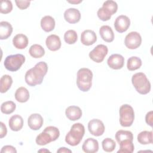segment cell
Returning a JSON list of instances; mask_svg holds the SVG:
<instances>
[{
    "instance_id": "obj_27",
    "label": "cell",
    "mask_w": 153,
    "mask_h": 153,
    "mask_svg": "<svg viewBox=\"0 0 153 153\" xmlns=\"http://www.w3.org/2000/svg\"><path fill=\"white\" fill-rule=\"evenodd\" d=\"M137 141L142 145H148L152 143V131H143L139 133L137 137Z\"/></svg>"
},
{
    "instance_id": "obj_42",
    "label": "cell",
    "mask_w": 153,
    "mask_h": 153,
    "mask_svg": "<svg viewBox=\"0 0 153 153\" xmlns=\"http://www.w3.org/2000/svg\"><path fill=\"white\" fill-rule=\"evenodd\" d=\"M38 152H50V151L48 150H47V149H40Z\"/></svg>"
},
{
    "instance_id": "obj_22",
    "label": "cell",
    "mask_w": 153,
    "mask_h": 153,
    "mask_svg": "<svg viewBox=\"0 0 153 153\" xmlns=\"http://www.w3.org/2000/svg\"><path fill=\"white\" fill-rule=\"evenodd\" d=\"M13 44L17 49H24L28 45V38L24 34H17L13 39Z\"/></svg>"
},
{
    "instance_id": "obj_31",
    "label": "cell",
    "mask_w": 153,
    "mask_h": 153,
    "mask_svg": "<svg viewBox=\"0 0 153 153\" xmlns=\"http://www.w3.org/2000/svg\"><path fill=\"white\" fill-rule=\"evenodd\" d=\"M115 139L117 142L119 143L121 141L125 139H131L133 140V133L128 130H120L115 133Z\"/></svg>"
},
{
    "instance_id": "obj_38",
    "label": "cell",
    "mask_w": 153,
    "mask_h": 153,
    "mask_svg": "<svg viewBox=\"0 0 153 153\" xmlns=\"http://www.w3.org/2000/svg\"><path fill=\"white\" fill-rule=\"evenodd\" d=\"M145 121L148 125L152 127V111L148 112L145 116Z\"/></svg>"
},
{
    "instance_id": "obj_7",
    "label": "cell",
    "mask_w": 153,
    "mask_h": 153,
    "mask_svg": "<svg viewBox=\"0 0 153 153\" xmlns=\"http://www.w3.org/2000/svg\"><path fill=\"white\" fill-rule=\"evenodd\" d=\"M119 113L121 126L126 127L131 126L134 120L133 108L128 104H124L120 108Z\"/></svg>"
},
{
    "instance_id": "obj_8",
    "label": "cell",
    "mask_w": 153,
    "mask_h": 153,
    "mask_svg": "<svg viewBox=\"0 0 153 153\" xmlns=\"http://www.w3.org/2000/svg\"><path fill=\"white\" fill-rule=\"evenodd\" d=\"M25 62V57L22 54L8 56L4 62L5 68L11 72L18 71Z\"/></svg>"
},
{
    "instance_id": "obj_2",
    "label": "cell",
    "mask_w": 153,
    "mask_h": 153,
    "mask_svg": "<svg viewBox=\"0 0 153 153\" xmlns=\"http://www.w3.org/2000/svg\"><path fill=\"white\" fill-rule=\"evenodd\" d=\"M85 133L84 126L79 123L74 124L65 136V142L71 146H76L81 141Z\"/></svg>"
},
{
    "instance_id": "obj_17",
    "label": "cell",
    "mask_w": 153,
    "mask_h": 153,
    "mask_svg": "<svg viewBox=\"0 0 153 153\" xmlns=\"http://www.w3.org/2000/svg\"><path fill=\"white\" fill-rule=\"evenodd\" d=\"M82 149L86 153H94L99 149L98 141L93 138L87 139L82 144Z\"/></svg>"
},
{
    "instance_id": "obj_10",
    "label": "cell",
    "mask_w": 153,
    "mask_h": 153,
    "mask_svg": "<svg viewBox=\"0 0 153 153\" xmlns=\"http://www.w3.org/2000/svg\"><path fill=\"white\" fill-rule=\"evenodd\" d=\"M142 42V37L137 32H131L128 33L124 39V44L127 48L133 50L138 48Z\"/></svg>"
},
{
    "instance_id": "obj_32",
    "label": "cell",
    "mask_w": 153,
    "mask_h": 153,
    "mask_svg": "<svg viewBox=\"0 0 153 153\" xmlns=\"http://www.w3.org/2000/svg\"><path fill=\"white\" fill-rule=\"evenodd\" d=\"M16 108V105L13 101H7L1 104V111L3 114H10L13 112Z\"/></svg>"
},
{
    "instance_id": "obj_13",
    "label": "cell",
    "mask_w": 153,
    "mask_h": 153,
    "mask_svg": "<svg viewBox=\"0 0 153 153\" xmlns=\"http://www.w3.org/2000/svg\"><path fill=\"white\" fill-rule=\"evenodd\" d=\"M107 63L113 69H120L124 66V58L121 54H113L108 59Z\"/></svg>"
},
{
    "instance_id": "obj_37",
    "label": "cell",
    "mask_w": 153,
    "mask_h": 153,
    "mask_svg": "<svg viewBox=\"0 0 153 153\" xmlns=\"http://www.w3.org/2000/svg\"><path fill=\"white\" fill-rule=\"evenodd\" d=\"M3 152L16 153L17 151L16 148L11 145H5L3 146L1 150V153H3Z\"/></svg>"
},
{
    "instance_id": "obj_26",
    "label": "cell",
    "mask_w": 153,
    "mask_h": 153,
    "mask_svg": "<svg viewBox=\"0 0 153 153\" xmlns=\"http://www.w3.org/2000/svg\"><path fill=\"white\" fill-rule=\"evenodd\" d=\"M120 149L117 151L119 152H127L132 153L134 151V146L133 143V140L131 139H125L121 141L119 143Z\"/></svg>"
},
{
    "instance_id": "obj_19",
    "label": "cell",
    "mask_w": 153,
    "mask_h": 153,
    "mask_svg": "<svg viewBox=\"0 0 153 153\" xmlns=\"http://www.w3.org/2000/svg\"><path fill=\"white\" fill-rule=\"evenodd\" d=\"M65 115L71 121H76L81 117L82 111L77 106H70L66 109Z\"/></svg>"
},
{
    "instance_id": "obj_33",
    "label": "cell",
    "mask_w": 153,
    "mask_h": 153,
    "mask_svg": "<svg viewBox=\"0 0 153 153\" xmlns=\"http://www.w3.org/2000/svg\"><path fill=\"white\" fill-rule=\"evenodd\" d=\"M65 41L68 44H75L78 39V35L75 30H68L64 34Z\"/></svg>"
},
{
    "instance_id": "obj_34",
    "label": "cell",
    "mask_w": 153,
    "mask_h": 153,
    "mask_svg": "<svg viewBox=\"0 0 153 153\" xmlns=\"http://www.w3.org/2000/svg\"><path fill=\"white\" fill-rule=\"evenodd\" d=\"M102 146L103 149L105 152H111L115 149L116 143L113 139L111 138H105L102 142Z\"/></svg>"
},
{
    "instance_id": "obj_16",
    "label": "cell",
    "mask_w": 153,
    "mask_h": 153,
    "mask_svg": "<svg viewBox=\"0 0 153 153\" xmlns=\"http://www.w3.org/2000/svg\"><path fill=\"white\" fill-rule=\"evenodd\" d=\"M43 118L39 114H32L27 119L29 128L33 130H39L43 124Z\"/></svg>"
},
{
    "instance_id": "obj_39",
    "label": "cell",
    "mask_w": 153,
    "mask_h": 153,
    "mask_svg": "<svg viewBox=\"0 0 153 153\" xmlns=\"http://www.w3.org/2000/svg\"><path fill=\"white\" fill-rule=\"evenodd\" d=\"M7 130L5 125L2 123L1 122V130H0V137L3 138L7 134Z\"/></svg>"
},
{
    "instance_id": "obj_24",
    "label": "cell",
    "mask_w": 153,
    "mask_h": 153,
    "mask_svg": "<svg viewBox=\"0 0 153 153\" xmlns=\"http://www.w3.org/2000/svg\"><path fill=\"white\" fill-rule=\"evenodd\" d=\"M41 26L42 29L47 32L52 31L55 27V20L50 16H45L41 19Z\"/></svg>"
},
{
    "instance_id": "obj_29",
    "label": "cell",
    "mask_w": 153,
    "mask_h": 153,
    "mask_svg": "<svg viewBox=\"0 0 153 153\" xmlns=\"http://www.w3.org/2000/svg\"><path fill=\"white\" fill-rule=\"evenodd\" d=\"M29 53L32 57L38 59L42 57L45 54V50L41 45L33 44L29 48Z\"/></svg>"
},
{
    "instance_id": "obj_18",
    "label": "cell",
    "mask_w": 153,
    "mask_h": 153,
    "mask_svg": "<svg viewBox=\"0 0 153 153\" xmlns=\"http://www.w3.org/2000/svg\"><path fill=\"white\" fill-rule=\"evenodd\" d=\"M45 44L47 48L53 51L59 50L62 45L60 37L54 34L50 35L47 38Z\"/></svg>"
},
{
    "instance_id": "obj_20",
    "label": "cell",
    "mask_w": 153,
    "mask_h": 153,
    "mask_svg": "<svg viewBox=\"0 0 153 153\" xmlns=\"http://www.w3.org/2000/svg\"><path fill=\"white\" fill-rule=\"evenodd\" d=\"M8 125L11 130L14 131H19L22 128L23 126V118L18 114L14 115L10 118Z\"/></svg>"
},
{
    "instance_id": "obj_21",
    "label": "cell",
    "mask_w": 153,
    "mask_h": 153,
    "mask_svg": "<svg viewBox=\"0 0 153 153\" xmlns=\"http://www.w3.org/2000/svg\"><path fill=\"white\" fill-rule=\"evenodd\" d=\"M99 33L103 41L107 42H112L114 39V33L112 28L108 25H103L99 29Z\"/></svg>"
},
{
    "instance_id": "obj_5",
    "label": "cell",
    "mask_w": 153,
    "mask_h": 153,
    "mask_svg": "<svg viewBox=\"0 0 153 153\" xmlns=\"http://www.w3.org/2000/svg\"><path fill=\"white\" fill-rule=\"evenodd\" d=\"M131 82L136 90L141 94H146L151 90V83L143 72L134 74L131 78Z\"/></svg>"
},
{
    "instance_id": "obj_40",
    "label": "cell",
    "mask_w": 153,
    "mask_h": 153,
    "mask_svg": "<svg viewBox=\"0 0 153 153\" xmlns=\"http://www.w3.org/2000/svg\"><path fill=\"white\" fill-rule=\"evenodd\" d=\"M57 152H72V151L65 147H61L57 151Z\"/></svg>"
},
{
    "instance_id": "obj_1",
    "label": "cell",
    "mask_w": 153,
    "mask_h": 153,
    "mask_svg": "<svg viewBox=\"0 0 153 153\" xmlns=\"http://www.w3.org/2000/svg\"><path fill=\"white\" fill-rule=\"evenodd\" d=\"M48 71V65L45 62H39L25 74V81L29 86L41 84Z\"/></svg>"
},
{
    "instance_id": "obj_3",
    "label": "cell",
    "mask_w": 153,
    "mask_h": 153,
    "mask_svg": "<svg viewBox=\"0 0 153 153\" xmlns=\"http://www.w3.org/2000/svg\"><path fill=\"white\" fill-rule=\"evenodd\" d=\"M93 73L91 71L86 68L79 69L77 72L76 85L78 88L84 92L88 91L92 85Z\"/></svg>"
},
{
    "instance_id": "obj_28",
    "label": "cell",
    "mask_w": 153,
    "mask_h": 153,
    "mask_svg": "<svg viewBox=\"0 0 153 153\" xmlns=\"http://www.w3.org/2000/svg\"><path fill=\"white\" fill-rule=\"evenodd\" d=\"M13 84V79L8 75H4L0 79V91L1 93L7 92Z\"/></svg>"
},
{
    "instance_id": "obj_6",
    "label": "cell",
    "mask_w": 153,
    "mask_h": 153,
    "mask_svg": "<svg viewBox=\"0 0 153 153\" xmlns=\"http://www.w3.org/2000/svg\"><path fill=\"white\" fill-rule=\"evenodd\" d=\"M117 10L118 5L117 2L112 0H108L103 2L102 7L98 10L97 14L101 20L108 21L111 19V16L117 11Z\"/></svg>"
},
{
    "instance_id": "obj_23",
    "label": "cell",
    "mask_w": 153,
    "mask_h": 153,
    "mask_svg": "<svg viewBox=\"0 0 153 153\" xmlns=\"http://www.w3.org/2000/svg\"><path fill=\"white\" fill-rule=\"evenodd\" d=\"M13 32L11 25L5 21L0 22V39H6L10 37Z\"/></svg>"
},
{
    "instance_id": "obj_30",
    "label": "cell",
    "mask_w": 153,
    "mask_h": 153,
    "mask_svg": "<svg viewBox=\"0 0 153 153\" xmlns=\"http://www.w3.org/2000/svg\"><path fill=\"white\" fill-rule=\"evenodd\" d=\"M142 66L141 59L136 56H132L127 60V68L130 71L138 69Z\"/></svg>"
},
{
    "instance_id": "obj_4",
    "label": "cell",
    "mask_w": 153,
    "mask_h": 153,
    "mask_svg": "<svg viewBox=\"0 0 153 153\" xmlns=\"http://www.w3.org/2000/svg\"><path fill=\"white\" fill-rule=\"evenodd\" d=\"M60 136V131L58 128L54 126H48L39 133L36 137V143L38 145L43 146L51 142L57 140Z\"/></svg>"
},
{
    "instance_id": "obj_14",
    "label": "cell",
    "mask_w": 153,
    "mask_h": 153,
    "mask_svg": "<svg viewBox=\"0 0 153 153\" xmlns=\"http://www.w3.org/2000/svg\"><path fill=\"white\" fill-rule=\"evenodd\" d=\"M64 18L65 20L69 23H76L80 20L81 13L78 9L70 8L65 11Z\"/></svg>"
},
{
    "instance_id": "obj_35",
    "label": "cell",
    "mask_w": 153,
    "mask_h": 153,
    "mask_svg": "<svg viewBox=\"0 0 153 153\" xmlns=\"http://www.w3.org/2000/svg\"><path fill=\"white\" fill-rule=\"evenodd\" d=\"M13 10V4L11 1L3 0L1 2L0 11L2 14H8Z\"/></svg>"
},
{
    "instance_id": "obj_12",
    "label": "cell",
    "mask_w": 153,
    "mask_h": 153,
    "mask_svg": "<svg viewBox=\"0 0 153 153\" xmlns=\"http://www.w3.org/2000/svg\"><path fill=\"white\" fill-rule=\"evenodd\" d=\"M130 25V19L125 15L118 16L114 22V27L119 33L126 32Z\"/></svg>"
},
{
    "instance_id": "obj_9",
    "label": "cell",
    "mask_w": 153,
    "mask_h": 153,
    "mask_svg": "<svg viewBox=\"0 0 153 153\" xmlns=\"http://www.w3.org/2000/svg\"><path fill=\"white\" fill-rule=\"evenodd\" d=\"M108 52V48L106 45L99 44L89 53L90 58L96 63H101L104 60Z\"/></svg>"
},
{
    "instance_id": "obj_36",
    "label": "cell",
    "mask_w": 153,
    "mask_h": 153,
    "mask_svg": "<svg viewBox=\"0 0 153 153\" xmlns=\"http://www.w3.org/2000/svg\"><path fill=\"white\" fill-rule=\"evenodd\" d=\"M15 2L16 4L17 7L19 9H20V10H25V9L27 8V7H29V6L30 5V1H27V0H25V1H17V0H16Z\"/></svg>"
},
{
    "instance_id": "obj_41",
    "label": "cell",
    "mask_w": 153,
    "mask_h": 153,
    "mask_svg": "<svg viewBox=\"0 0 153 153\" xmlns=\"http://www.w3.org/2000/svg\"><path fill=\"white\" fill-rule=\"evenodd\" d=\"M81 2H82V1H68V2L69 3H72V4H78V3H80Z\"/></svg>"
},
{
    "instance_id": "obj_15",
    "label": "cell",
    "mask_w": 153,
    "mask_h": 153,
    "mask_svg": "<svg viewBox=\"0 0 153 153\" xmlns=\"http://www.w3.org/2000/svg\"><path fill=\"white\" fill-rule=\"evenodd\" d=\"M97 41V36L96 33L90 29L84 30L81 35V43L87 46L93 45Z\"/></svg>"
},
{
    "instance_id": "obj_11",
    "label": "cell",
    "mask_w": 153,
    "mask_h": 153,
    "mask_svg": "<svg viewBox=\"0 0 153 153\" xmlns=\"http://www.w3.org/2000/svg\"><path fill=\"white\" fill-rule=\"evenodd\" d=\"M89 132L94 136H100L105 131V126L103 122L99 119L91 120L88 123Z\"/></svg>"
},
{
    "instance_id": "obj_25",
    "label": "cell",
    "mask_w": 153,
    "mask_h": 153,
    "mask_svg": "<svg viewBox=\"0 0 153 153\" xmlns=\"http://www.w3.org/2000/svg\"><path fill=\"white\" fill-rule=\"evenodd\" d=\"M14 96L17 102L25 103L29 99V92L25 87H20L16 90Z\"/></svg>"
}]
</instances>
